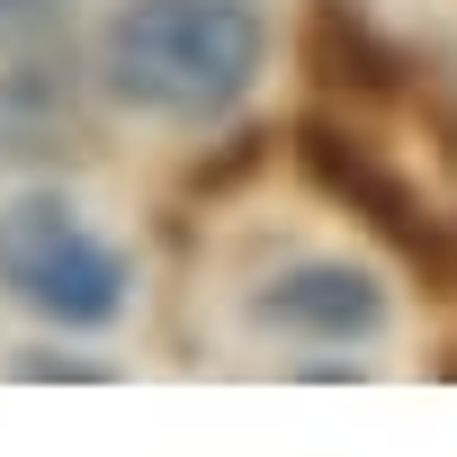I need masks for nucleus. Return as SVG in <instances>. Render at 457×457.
Masks as SVG:
<instances>
[{"instance_id": "f257e3e1", "label": "nucleus", "mask_w": 457, "mask_h": 457, "mask_svg": "<svg viewBox=\"0 0 457 457\" xmlns=\"http://www.w3.org/2000/svg\"><path fill=\"white\" fill-rule=\"evenodd\" d=\"M270 63V28L252 0H117L99 28V81L135 117L215 126L252 99Z\"/></svg>"}, {"instance_id": "f03ea898", "label": "nucleus", "mask_w": 457, "mask_h": 457, "mask_svg": "<svg viewBox=\"0 0 457 457\" xmlns=\"http://www.w3.org/2000/svg\"><path fill=\"white\" fill-rule=\"evenodd\" d=\"M0 296L28 305L54 332H108L126 314V296H135V270L54 188H37L19 206H0Z\"/></svg>"}, {"instance_id": "7ed1b4c3", "label": "nucleus", "mask_w": 457, "mask_h": 457, "mask_svg": "<svg viewBox=\"0 0 457 457\" xmlns=\"http://www.w3.org/2000/svg\"><path fill=\"white\" fill-rule=\"evenodd\" d=\"M287 153H296V170H305L314 197L350 206L403 270H421L439 296H457V224H448V215H439V206H430L368 135H350V126H332V117H296Z\"/></svg>"}, {"instance_id": "20e7f679", "label": "nucleus", "mask_w": 457, "mask_h": 457, "mask_svg": "<svg viewBox=\"0 0 457 457\" xmlns=\"http://www.w3.org/2000/svg\"><path fill=\"white\" fill-rule=\"evenodd\" d=\"M243 314L261 332H296V341H323V350H359V341L386 332L395 305H386L377 270H359V261H296L270 287H252Z\"/></svg>"}, {"instance_id": "39448f33", "label": "nucleus", "mask_w": 457, "mask_h": 457, "mask_svg": "<svg viewBox=\"0 0 457 457\" xmlns=\"http://www.w3.org/2000/svg\"><path fill=\"white\" fill-rule=\"evenodd\" d=\"M305 72L323 81V90H341V99H368V108H386V99H403L412 90V54L359 10V0H305Z\"/></svg>"}, {"instance_id": "423d86ee", "label": "nucleus", "mask_w": 457, "mask_h": 457, "mask_svg": "<svg viewBox=\"0 0 457 457\" xmlns=\"http://www.w3.org/2000/svg\"><path fill=\"white\" fill-rule=\"evenodd\" d=\"M81 99L72 72H54V54H28L0 72V162H63L81 153Z\"/></svg>"}, {"instance_id": "0eeeda50", "label": "nucleus", "mask_w": 457, "mask_h": 457, "mask_svg": "<svg viewBox=\"0 0 457 457\" xmlns=\"http://www.w3.org/2000/svg\"><path fill=\"white\" fill-rule=\"evenodd\" d=\"M19 377H28V386H54V377H63V386H108L117 368H108V359H63V350H28Z\"/></svg>"}, {"instance_id": "6e6552de", "label": "nucleus", "mask_w": 457, "mask_h": 457, "mask_svg": "<svg viewBox=\"0 0 457 457\" xmlns=\"http://www.w3.org/2000/svg\"><path fill=\"white\" fill-rule=\"evenodd\" d=\"M63 0H0V46H19V37H46L54 28Z\"/></svg>"}]
</instances>
